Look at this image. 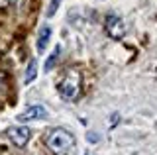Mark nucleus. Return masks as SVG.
Segmentation results:
<instances>
[{"instance_id":"obj_1","label":"nucleus","mask_w":157,"mask_h":155,"mask_svg":"<svg viewBox=\"0 0 157 155\" xmlns=\"http://www.w3.org/2000/svg\"><path fill=\"white\" fill-rule=\"evenodd\" d=\"M45 145L53 155H67L75 145V135L65 128H53L45 138Z\"/></svg>"},{"instance_id":"obj_2","label":"nucleus","mask_w":157,"mask_h":155,"mask_svg":"<svg viewBox=\"0 0 157 155\" xmlns=\"http://www.w3.org/2000/svg\"><path fill=\"white\" fill-rule=\"evenodd\" d=\"M59 94L67 102L77 100L78 94H81V73L75 69H69L63 77V81L59 83Z\"/></svg>"},{"instance_id":"obj_3","label":"nucleus","mask_w":157,"mask_h":155,"mask_svg":"<svg viewBox=\"0 0 157 155\" xmlns=\"http://www.w3.org/2000/svg\"><path fill=\"white\" fill-rule=\"evenodd\" d=\"M104 28H106V33L112 40H122V37L126 36V24L120 16H116V14H110V16L106 18Z\"/></svg>"},{"instance_id":"obj_4","label":"nucleus","mask_w":157,"mask_h":155,"mask_svg":"<svg viewBox=\"0 0 157 155\" xmlns=\"http://www.w3.org/2000/svg\"><path fill=\"white\" fill-rule=\"evenodd\" d=\"M47 110H45V106H41V104H32V106H28L24 112H20L16 118H18V122H33V120H43V118H47Z\"/></svg>"},{"instance_id":"obj_5","label":"nucleus","mask_w":157,"mask_h":155,"mask_svg":"<svg viewBox=\"0 0 157 155\" xmlns=\"http://www.w3.org/2000/svg\"><path fill=\"white\" fill-rule=\"evenodd\" d=\"M6 135L10 138V142H12L16 147H24L28 142H29V130L26 126H12V128H8Z\"/></svg>"},{"instance_id":"obj_6","label":"nucleus","mask_w":157,"mask_h":155,"mask_svg":"<svg viewBox=\"0 0 157 155\" xmlns=\"http://www.w3.org/2000/svg\"><path fill=\"white\" fill-rule=\"evenodd\" d=\"M51 40V28L49 26H43L37 33V53H43L45 51V45Z\"/></svg>"},{"instance_id":"obj_7","label":"nucleus","mask_w":157,"mask_h":155,"mask_svg":"<svg viewBox=\"0 0 157 155\" xmlns=\"http://www.w3.org/2000/svg\"><path fill=\"white\" fill-rule=\"evenodd\" d=\"M36 77H37V61L36 59H29L28 67H26V75H24V83H26V85L33 83Z\"/></svg>"},{"instance_id":"obj_8","label":"nucleus","mask_w":157,"mask_h":155,"mask_svg":"<svg viewBox=\"0 0 157 155\" xmlns=\"http://www.w3.org/2000/svg\"><path fill=\"white\" fill-rule=\"evenodd\" d=\"M59 55H61V45H57L55 49H53V53L47 57L45 65H43V71H45V73H49V71H51L53 67H55V63H57V57H59Z\"/></svg>"},{"instance_id":"obj_9","label":"nucleus","mask_w":157,"mask_h":155,"mask_svg":"<svg viewBox=\"0 0 157 155\" xmlns=\"http://www.w3.org/2000/svg\"><path fill=\"white\" fill-rule=\"evenodd\" d=\"M6 93H8V79H6V73L0 71V98L6 96Z\"/></svg>"},{"instance_id":"obj_10","label":"nucleus","mask_w":157,"mask_h":155,"mask_svg":"<svg viewBox=\"0 0 157 155\" xmlns=\"http://www.w3.org/2000/svg\"><path fill=\"white\" fill-rule=\"evenodd\" d=\"M59 6H61V0H51L47 6V18H53L55 16V12L59 10Z\"/></svg>"},{"instance_id":"obj_11","label":"nucleus","mask_w":157,"mask_h":155,"mask_svg":"<svg viewBox=\"0 0 157 155\" xmlns=\"http://www.w3.org/2000/svg\"><path fill=\"white\" fill-rule=\"evenodd\" d=\"M86 139H88V143H96L98 139H100V135H98L96 132H94V134H92V132H88V134H86Z\"/></svg>"},{"instance_id":"obj_12","label":"nucleus","mask_w":157,"mask_h":155,"mask_svg":"<svg viewBox=\"0 0 157 155\" xmlns=\"http://www.w3.org/2000/svg\"><path fill=\"white\" fill-rule=\"evenodd\" d=\"M10 2H12V0H0V8H6Z\"/></svg>"},{"instance_id":"obj_13","label":"nucleus","mask_w":157,"mask_h":155,"mask_svg":"<svg viewBox=\"0 0 157 155\" xmlns=\"http://www.w3.org/2000/svg\"><path fill=\"white\" fill-rule=\"evenodd\" d=\"M85 155H88V153H85Z\"/></svg>"}]
</instances>
